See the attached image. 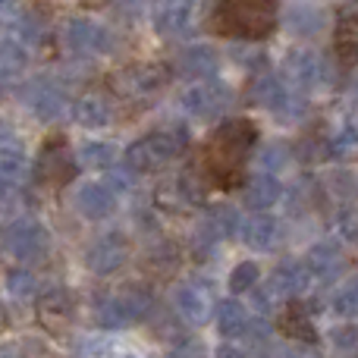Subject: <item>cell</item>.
<instances>
[{
    "label": "cell",
    "instance_id": "obj_13",
    "mask_svg": "<svg viewBox=\"0 0 358 358\" xmlns=\"http://www.w3.org/2000/svg\"><path fill=\"white\" fill-rule=\"evenodd\" d=\"M176 73L185 76V79H214L217 73H220V54H217L210 44H192V48H185L182 54L176 57Z\"/></svg>",
    "mask_w": 358,
    "mask_h": 358
},
{
    "label": "cell",
    "instance_id": "obj_26",
    "mask_svg": "<svg viewBox=\"0 0 358 358\" xmlns=\"http://www.w3.org/2000/svg\"><path fill=\"white\" fill-rule=\"evenodd\" d=\"M334 41H336V57H340L343 66H355L358 63V10H349L340 16Z\"/></svg>",
    "mask_w": 358,
    "mask_h": 358
},
{
    "label": "cell",
    "instance_id": "obj_43",
    "mask_svg": "<svg viewBox=\"0 0 358 358\" xmlns=\"http://www.w3.org/2000/svg\"><path fill=\"white\" fill-rule=\"evenodd\" d=\"M277 302H280V299H277V292H273L271 286H261V289L255 292V305H258L261 311H271Z\"/></svg>",
    "mask_w": 358,
    "mask_h": 358
},
{
    "label": "cell",
    "instance_id": "obj_20",
    "mask_svg": "<svg viewBox=\"0 0 358 358\" xmlns=\"http://www.w3.org/2000/svg\"><path fill=\"white\" fill-rule=\"evenodd\" d=\"M239 236L255 252H271L280 245V220L271 214H255L239 227Z\"/></svg>",
    "mask_w": 358,
    "mask_h": 358
},
{
    "label": "cell",
    "instance_id": "obj_42",
    "mask_svg": "<svg viewBox=\"0 0 358 358\" xmlns=\"http://www.w3.org/2000/svg\"><path fill=\"white\" fill-rule=\"evenodd\" d=\"M19 16H22L19 0H0V25H13Z\"/></svg>",
    "mask_w": 358,
    "mask_h": 358
},
{
    "label": "cell",
    "instance_id": "obj_18",
    "mask_svg": "<svg viewBox=\"0 0 358 358\" xmlns=\"http://www.w3.org/2000/svg\"><path fill=\"white\" fill-rule=\"evenodd\" d=\"M170 79V69L164 63H136L120 76V85L126 94H157Z\"/></svg>",
    "mask_w": 358,
    "mask_h": 358
},
{
    "label": "cell",
    "instance_id": "obj_34",
    "mask_svg": "<svg viewBox=\"0 0 358 358\" xmlns=\"http://www.w3.org/2000/svg\"><path fill=\"white\" fill-rule=\"evenodd\" d=\"M258 280H261V267L255 264V261H242V264H236L233 273H229V292H233V296L248 292L258 286Z\"/></svg>",
    "mask_w": 358,
    "mask_h": 358
},
{
    "label": "cell",
    "instance_id": "obj_14",
    "mask_svg": "<svg viewBox=\"0 0 358 358\" xmlns=\"http://www.w3.org/2000/svg\"><path fill=\"white\" fill-rule=\"evenodd\" d=\"M311 280H321V283H334L336 277L346 267V255H343L340 242H317L308 248V258H305Z\"/></svg>",
    "mask_w": 358,
    "mask_h": 358
},
{
    "label": "cell",
    "instance_id": "obj_6",
    "mask_svg": "<svg viewBox=\"0 0 358 358\" xmlns=\"http://www.w3.org/2000/svg\"><path fill=\"white\" fill-rule=\"evenodd\" d=\"M0 242H3V248L16 261H38V258H44L50 248L48 229L38 220H29V217H19V220L6 223V227L0 229Z\"/></svg>",
    "mask_w": 358,
    "mask_h": 358
},
{
    "label": "cell",
    "instance_id": "obj_47",
    "mask_svg": "<svg viewBox=\"0 0 358 358\" xmlns=\"http://www.w3.org/2000/svg\"><path fill=\"white\" fill-rule=\"evenodd\" d=\"M6 85H10V79H3V76H0V94L6 92Z\"/></svg>",
    "mask_w": 358,
    "mask_h": 358
},
{
    "label": "cell",
    "instance_id": "obj_8",
    "mask_svg": "<svg viewBox=\"0 0 358 358\" xmlns=\"http://www.w3.org/2000/svg\"><path fill=\"white\" fill-rule=\"evenodd\" d=\"M129 261V239L123 233H104L92 242V248L85 252V267L98 277H110Z\"/></svg>",
    "mask_w": 358,
    "mask_h": 358
},
{
    "label": "cell",
    "instance_id": "obj_11",
    "mask_svg": "<svg viewBox=\"0 0 358 358\" xmlns=\"http://www.w3.org/2000/svg\"><path fill=\"white\" fill-rule=\"evenodd\" d=\"M19 98H22V104L31 110V117L41 120V123H50V120L63 117V110H66V101H63L60 85L50 82V79L25 82L22 92H19Z\"/></svg>",
    "mask_w": 358,
    "mask_h": 358
},
{
    "label": "cell",
    "instance_id": "obj_9",
    "mask_svg": "<svg viewBox=\"0 0 358 358\" xmlns=\"http://www.w3.org/2000/svg\"><path fill=\"white\" fill-rule=\"evenodd\" d=\"M229 101H233L229 88L214 85V82H198V85H192V88H185L182 92L179 107H182L192 120H210V117L227 113Z\"/></svg>",
    "mask_w": 358,
    "mask_h": 358
},
{
    "label": "cell",
    "instance_id": "obj_12",
    "mask_svg": "<svg viewBox=\"0 0 358 358\" xmlns=\"http://www.w3.org/2000/svg\"><path fill=\"white\" fill-rule=\"evenodd\" d=\"M198 16V0H157L155 25L161 35H182Z\"/></svg>",
    "mask_w": 358,
    "mask_h": 358
},
{
    "label": "cell",
    "instance_id": "obj_32",
    "mask_svg": "<svg viewBox=\"0 0 358 358\" xmlns=\"http://www.w3.org/2000/svg\"><path fill=\"white\" fill-rule=\"evenodd\" d=\"M25 66H29V54H25L22 44L3 41V38H0V76H3V79H13V76H19Z\"/></svg>",
    "mask_w": 358,
    "mask_h": 358
},
{
    "label": "cell",
    "instance_id": "obj_35",
    "mask_svg": "<svg viewBox=\"0 0 358 358\" xmlns=\"http://www.w3.org/2000/svg\"><path fill=\"white\" fill-rule=\"evenodd\" d=\"M334 311L340 317H349V321L358 317V277L334 292Z\"/></svg>",
    "mask_w": 358,
    "mask_h": 358
},
{
    "label": "cell",
    "instance_id": "obj_21",
    "mask_svg": "<svg viewBox=\"0 0 358 358\" xmlns=\"http://www.w3.org/2000/svg\"><path fill=\"white\" fill-rule=\"evenodd\" d=\"M38 315H41V321L48 324V327H63V324H69L76 315L73 292L63 289V286L44 289L41 299H38Z\"/></svg>",
    "mask_w": 358,
    "mask_h": 358
},
{
    "label": "cell",
    "instance_id": "obj_3",
    "mask_svg": "<svg viewBox=\"0 0 358 358\" xmlns=\"http://www.w3.org/2000/svg\"><path fill=\"white\" fill-rule=\"evenodd\" d=\"M255 138H258V132H255V126L245 123V120H229V123H223L208 142L210 173L220 179H229L242 167V161H245V155L252 151Z\"/></svg>",
    "mask_w": 358,
    "mask_h": 358
},
{
    "label": "cell",
    "instance_id": "obj_23",
    "mask_svg": "<svg viewBox=\"0 0 358 358\" xmlns=\"http://www.w3.org/2000/svg\"><path fill=\"white\" fill-rule=\"evenodd\" d=\"M0 176L6 182H22L29 176V157H25V145L19 136H10L3 132L0 136Z\"/></svg>",
    "mask_w": 358,
    "mask_h": 358
},
{
    "label": "cell",
    "instance_id": "obj_37",
    "mask_svg": "<svg viewBox=\"0 0 358 358\" xmlns=\"http://www.w3.org/2000/svg\"><path fill=\"white\" fill-rule=\"evenodd\" d=\"M258 164L264 170L261 173H277V170H283L286 164H289V148L286 145H280V142H271V145H264L261 148V155H258Z\"/></svg>",
    "mask_w": 358,
    "mask_h": 358
},
{
    "label": "cell",
    "instance_id": "obj_10",
    "mask_svg": "<svg viewBox=\"0 0 358 358\" xmlns=\"http://www.w3.org/2000/svg\"><path fill=\"white\" fill-rule=\"evenodd\" d=\"M173 308L189 327H204L214 317V299H210L208 286L198 280H185L173 289Z\"/></svg>",
    "mask_w": 358,
    "mask_h": 358
},
{
    "label": "cell",
    "instance_id": "obj_36",
    "mask_svg": "<svg viewBox=\"0 0 358 358\" xmlns=\"http://www.w3.org/2000/svg\"><path fill=\"white\" fill-rule=\"evenodd\" d=\"M330 343H334L336 355L343 358H358V324H343L330 334Z\"/></svg>",
    "mask_w": 358,
    "mask_h": 358
},
{
    "label": "cell",
    "instance_id": "obj_22",
    "mask_svg": "<svg viewBox=\"0 0 358 358\" xmlns=\"http://www.w3.org/2000/svg\"><path fill=\"white\" fill-rule=\"evenodd\" d=\"M73 120L82 126V129H104V126H110V120H113V107L104 94L88 92V94H82V98H76Z\"/></svg>",
    "mask_w": 358,
    "mask_h": 358
},
{
    "label": "cell",
    "instance_id": "obj_29",
    "mask_svg": "<svg viewBox=\"0 0 358 358\" xmlns=\"http://www.w3.org/2000/svg\"><path fill=\"white\" fill-rule=\"evenodd\" d=\"M327 25V13L321 6H308V3H299L286 13V29L299 38H315L317 31Z\"/></svg>",
    "mask_w": 358,
    "mask_h": 358
},
{
    "label": "cell",
    "instance_id": "obj_30",
    "mask_svg": "<svg viewBox=\"0 0 358 358\" xmlns=\"http://www.w3.org/2000/svg\"><path fill=\"white\" fill-rule=\"evenodd\" d=\"M76 161L85 170H110L117 164V148L110 142H82Z\"/></svg>",
    "mask_w": 358,
    "mask_h": 358
},
{
    "label": "cell",
    "instance_id": "obj_48",
    "mask_svg": "<svg viewBox=\"0 0 358 358\" xmlns=\"http://www.w3.org/2000/svg\"><path fill=\"white\" fill-rule=\"evenodd\" d=\"M3 324H6V311H3V305H0V330H3Z\"/></svg>",
    "mask_w": 358,
    "mask_h": 358
},
{
    "label": "cell",
    "instance_id": "obj_5",
    "mask_svg": "<svg viewBox=\"0 0 358 358\" xmlns=\"http://www.w3.org/2000/svg\"><path fill=\"white\" fill-rule=\"evenodd\" d=\"M283 76L292 88L299 92H311V88H327L334 85V76H336V66L327 60V57L315 54V50H289L283 60Z\"/></svg>",
    "mask_w": 358,
    "mask_h": 358
},
{
    "label": "cell",
    "instance_id": "obj_31",
    "mask_svg": "<svg viewBox=\"0 0 358 358\" xmlns=\"http://www.w3.org/2000/svg\"><path fill=\"white\" fill-rule=\"evenodd\" d=\"M358 151V126L355 123H343L334 136L327 138V157L334 161H346Z\"/></svg>",
    "mask_w": 358,
    "mask_h": 358
},
{
    "label": "cell",
    "instance_id": "obj_25",
    "mask_svg": "<svg viewBox=\"0 0 358 358\" xmlns=\"http://www.w3.org/2000/svg\"><path fill=\"white\" fill-rule=\"evenodd\" d=\"M239 227H242V220L233 204H214V208H208V214H204V220H201V229H204V236H208V242L233 239V236H239Z\"/></svg>",
    "mask_w": 358,
    "mask_h": 358
},
{
    "label": "cell",
    "instance_id": "obj_4",
    "mask_svg": "<svg viewBox=\"0 0 358 358\" xmlns=\"http://www.w3.org/2000/svg\"><path fill=\"white\" fill-rule=\"evenodd\" d=\"M151 311H155V292L142 283H126L123 289L101 299L98 324L104 330H123L132 327L136 321H145Z\"/></svg>",
    "mask_w": 358,
    "mask_h": 358
},
{
    "label": "cell",
    "instance_id": "obj_40",
    "mask_svg": "<svg viewBox=\"0 0 358 358\" xmlns=\"http://www.w3.org/2000/svg\"><path fill=\"white\" fill-rule=\"evenodd\" d=\"M132 176H136V173H132V170L123 164V167L110 170V176H107V182H104V185L113 192V195H120V192H126V189L132 185Z\"/></svg>",
    "mask_w": 358,
    "mask_h": 358
},
{
    "label": "cell",
    "instance_id": "obj_17",
    "mask_svg": "<svg viewBox=\"0 0 358 358\" xmlns=\"http://www.w3.org/2000/svg\"><path fill=\"white\" fill-rule=\"evenodd\" d=\"M283 198V182L271 173H252L242 182V204L258 214H267Z\"/></svg>",
    "mask_w": 358,
    "mask_h": 358
},
{
    "label": "cell",
    "instance_id": "obj_24",
    "mask_svg": "<svg viewBox=\"0 0 358 358\" xmlns=\"http://www.w3.org/2000/svg\"><path fill=\"white\" fill-rule=\"evenodd\" d=\"M214 321L217 330H220L227 340H242L252 330V315L245 311V305L236 302V299H223L220 305L214 308Z\"/></svg>",
    "mask_w": 358,
    "mask_h": 358
},
{
    "label": "cell",
    "instance_id": "obj_49",
    "mask_svg": "<svg viewBox=\"0 0 358 358\" xmlns=\"http://www.w3.org/2000/svg\"><path fill=\"white\" fill-rule=\"evenodd\" d=\"M110 358H138V355H132V352H117V355H110Z\"/></svg>",
    "mask_w": 358,
    "mask_h": 358
},
{
    "label": "cell",
    "instance_id": "obj_28",
    "mask_svg": "<svg viewBox=\"0 0 358 358\" xmlns=\"http://www.w3.org/2000/svg\"><path fill=\"white\" fill-rule=\"evenodd\" d=\"M248 92H252L255 104L264 107V110H273V113H280V107H283L286 98H289V88L283 85V79H277V76H271V73L258 76Z\"/></svg>",
    "mask_w": 358,
    "mask_h": 358
},
{
    "label": "cell",
    "instance_id": "obj_1",
    "mask_svg": "<svg viewBox=\"0 0 358 358\" xmlns=\"http://www.w3.org/2000/svg\"><path fill=\"white\" fill-rule=\"evenodd\" d=\"M189 148V129L182 123H170L161 129H151L148 136L136 138L126 151V167L132 173H155V170L173 164Z\"/></svg>",
    "mask_w": 358,
    "mask_h": 358
},
{
    "label": "cell",
    "instance_id": "obj_19",
    "mask_svg": "<svg viewBox=\"0 0 358 358\" xmlns=\"http://www.w3.org/2000/svg\"><path fill=\"white\" fill-rule=\"evenodd\" d=\"M73 173H76L73 157H69V151L60 145V138H54L50 145H44L41 157H38V176L50 185H63V182L73 179Z\"/></svg>",
    "mask_w": 358,
    "mask_h": 358
},
{
    "label": "cell",
    "instance_id": "obj_44",
    "mask_svg": "<svg viewBox=\"0 0 358 358\" xmlns=\"http://www.w3.org/2000/svg\"><path fill=\"white\" fill-rule=\"evenodd\" d=\"M214 358H245V352L239 346H233V343H223V346H217Z\"/></svg>",
    "mask_w": 358,
    "mask_h": 358
},
{
    "label": "cell",
    "instance_id": "obj_33",
    "mask_svg": "<svg viewBox=\"0 0 358 358\" xmlns=\"http://www.w3.org/2000/svg\"><path fill=\"white\" fill-rule=\"evenodd\" d=\"M6 292H10L13 299H19V302H29V299H35L38 296L35 273L22 271V267H13V271L6 273Z\"/></svg>",
    "mask_w": 358,
    "mask_h": 358
},
{
    "label": "cell",
    "instance_id": "obj_15",
    "mask_svg": "<svg viewBox=\"0 0 358 358\" xmlns=\"http://www.w3.org/2000/svg\"><path fill=\"white\" fill-rule=\"evenodd\" d=\"M271 286L277 292V299H299L308 292L311 286V273L305 267V261H296V258H286L277 264V271L271 273Z\"/></svg>",
    "mask_w": 358,
    "mask_h": 358
},
{
    "label": "cell",
    "instance_id": "obj_41",
    "mask_svg": "<svg viewBox=\"0 0 358 358\" xmlns=\"http://www.w3.org/2000/svg\"><path fill=\"white\" fill-rule=\"evenodd\" d=\"M280 358H321L317 346H305V343H289V346L280 352Z\"/></svg>",
    "mask_w": 358,
    "mask_h": 358
},
{
    "label": "cell",
    "instance_id": "obj_46",
    "mask_svg": "<svg viewBox=\"0 0 358 358\" xmlns=\"http://www.w3.org/2000/svg\"><path fill=\"white\" fill-rule=\"evenodd\" d=\"M6 201H10V182L0 176V204H6Z\"/></svg>",
    "mask_w": 358,
    "mask_h": 358
},
{
    "label": "cell",
    "instance_id": "obj_45",
    "mask_svg": "<svg viewBox=\"0 0 358 358\" xmlns=\"http://www.w3.org/2000/svg\"><path fill=\"white\" fill-rule=\"evenodd\" d=\"M0 358H25V352L19 346H0Z\"/></svg>",
    "mask_w": 358,
    "mask_h": 358
},
{
    "label": "cell",
    "instance_id": "obj_16",
    "mask_svg": "<svg viewBox=\"0 0 358 358\" xmlns=\"http://www.w3.org/2000/svg\"><path fill=\"white\" fill-rule=\"evenodd\" d=\"M73 204L85 220H104L117 208V195L104 182H82L73 195Z\"/></svg>",
    "mask_w": 358,
    "mask_h": 358
},
{
    "label": "cell",
    "instance_id": "obj_39",
    "mask_svg": "<svg viewBox=\"0 0 358 358\" xmlns=\"http://www.w3.org/2000/svg\"><path fill=\"white\" fill-rule=\"evenodd\" d=\"M179 195L185 198V201H201L204 192H208V185H204V179L198 176V170H189V173L179 176Z\"/></svg>",
    "mask_w": 358,
    "mask_h": 358
},
{
    "label": "cell",
    "instance_id": "obj_38",
    "mask_svg": "<svg viewBox=\"0 0 358 358\" xmlns=\"http://www.w3.org/2000/svg\"><path fill=\"white\" fill-rule=\"evenodd\" d=\"M336 233H340L343 242H352V245H358V208H340L336 210Z\"/></svg>",
    "mask_w": 358,
    "mask_h": 358
},
{
    "label": "cell",
    "instance_id": "obj_50",
    "mask_svg": "<svg viewBox=\"0 0 358 358\" xmlns=\"http://www.w3.org/2000/svg\"><path fill=\"white\" fill-rule=\"evenodd\" d=\"M352 98H355V101H358V79H355V82H352Z\"/></svg>",
    "mask_w": 358,
    "mask_h": 358
},
{
    "label": "cell",
    "instance_id": "obj_27",
    "mask_svg": "<svg viewBox=\"0 0 358 358\" xmlns=\"http://www.w3.org/2000/svg\"><path fill=\"white\" fill-rule=\"evenodd\" d=\"M280 330H283V334L289 336L292 343L317 346V330H315V324H311L308 311H305L299 302H292L289 308L283 311V317H280Z\"/></svg>",
    "mask_w": 358,
    "mask_h": 358
},
{
    "label": "cell",
    "instance_id": "obj_7",
    "mask_svg": "<svg viewBox=\"0 0 358 358\" xmlns=\"http://www.w3.org/2000/svg\"><path fill=\"white\" fill-rule=\"evenodd\" d=\"M63 38H66V48L79 57H104L113 50L110 29H104L101 22H94V19H88V16L69 19Z\"/></svg>",
    "mask_w": 358,
    "mask_h": 358
},
{
    "label": "cell",
    "instance_id": "obj_2",
    "mask_svg": "<svg viewBox=\"0 0 358 358\" xmlns=\"http://www.w3.org/2000/svg\"><path fill=\"white\" fill-rule=\"evenodd\" d=\"M214 25L223 35L258 41L277 25V0H220Z\"/></svg>",
    "mask_w": 358,
    "mask_h": 358
}]
</instances>
